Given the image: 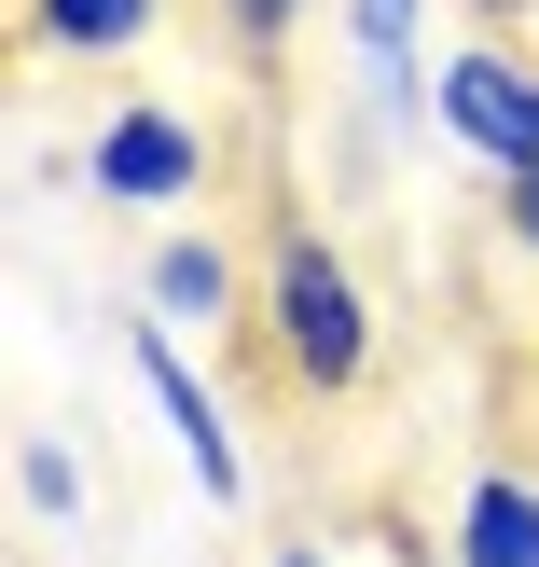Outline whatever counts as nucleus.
<instances>
[{
  "label": "nucleus",
  "mask_w": 539,
  "mask_h": 567,
  "mask_svg": "<svg viewBox=\"0 0 539 567\" xmlns=\"http://www.w3.org/2000/svg\"><path fill=\"white\" fill-rule=\"evenodd\" d=\"M291 14H304V0H221V28H236L249 55H263V42H291Z\"/></svg>",
  "instance_id": "obj_10"
},
{
  "label": "nucleus",
  "mask_w": 539,
  "mask_h": 567,
  "mask_svg": "<svg viewBox=\"0 0 539 567\" xmlns=\"http://www.w3.org/2000/svg\"><path fill=\"white\" fill-rule=\"evenodd\" d=\"M346 55L387 111H415V0H346Z\"/></svg>",
  "instance_id": "obj_8"
},
{
  "label": "nucleus",
  "mask_w": 539,
  "mask_h": 567,
  "mask_svg": "<svg viewBox=\"0 0 539 567\" xmlns=\"http://www.w3.org/2000/svg\"><path fill=\"white\" fill-rule=\"evenodd\" d=\"M263 332H277V374L304 402H360V374H374V291H360V264L319 221H291L263 249Z\"/></svg>",
  "instance_id": "obj_1"
},
{
  "label": "nucleus",
  "mask_w": 539,
  "mask_h": 567,
  "mask_svg": "<svg viewBox=\"0 0 539 567\" xmlns=\"http://www.w3.org/2000/svg\"><path fill=\"white\" fill-rule=\"evenodd\" d=\"M153 28H166V0H28L42 55H138Z\"/></svg>",
  "instance_id": "obj_7"
},
{
  "label": "nucleus",
  "mask_w": 539,
  "mask_h": 567,
  "mask_svg": "<svg viewBox=\"0 0 539 567\" xmlns=\"http://www.w3.org/2000/svg\"><path fill=\"white\" fill-rule=\"evenodd\" d=\"M14 485H28V513H55V526L83 513V457H70L55 430H28V443H14Z\"/></svg>",
  "instance_id": "obj_9"
},
{
  "label": "nucleus",
  "mask_w": 539,
  "mask_h": 567,
  "mask_svg": "<svg viewBox=\"0 0 539 567\" xmlns=\"http://www.w3.org/2000/svg\"><path fill=\"white\" fill-rule=\"evenodd\" d=\"M470 14H485V28H526V14H539V0H470Z\"/></svg>",
  "instance_id": "obj_12"
},
{
  "label": "nucleus",
  "mask_w": 539,
  "mask_h": 567,
  "mask_svg": "<svg viewBox=\"0 0 539 567\" xmlns=\"http://www.w3.org/2000/svg\"><path fill=\"white\" fill-rule=\"evenodd\" d=\"M277 567H332V540H291V554H277Z\"/></svg>",
  "instance_id": "obj_13"
},
{
  "label": "nucleus",
  "mask_w": 539,
  "mask_h": 567,
  "mask_svg": "<svg viewBox=\"0 0 539 567\" xmlns=\"http://www.w3.org/2000/svg\"><path fill=\"white\" fill-rule=\"evenodd\" d=\"M125 360H138V388H153V415H166V443L194 457V485H208V513H249V457H236V430H221V402H208V374L180 360V332L138 305L125 319Z\"/></svg>",
  "instance_id": "obj_3"
},
{
  "label": "nucleus",
  "mask_w": 539,
  "mask_h": 567,
  "mask_svg": "<svg viewBox=\"0 0 539 567\" xmlns=\"http://www.w3.org/2000/svg\"><path fill=\"white\" fill-rule=\"evenodd\" d=\"M457 567H539V485L526 471H470L457 485Z\"/></svg>",
  "instance_id": "obj_6"
},
{
  "label": "nucleus",
  "mask_w": 539,
  "mask_h": 567,
  "mask_svg": "<svg viewBox=\"0 0 539 567\" xmlns=\"http://www.w3.org/2000/svg\"><path fill=\"white\" fill-rule=\"evenodd\" d=\"M498 221H512V236L539 249V166H498Z\"/></svg>",
  "instance_id": "obj_11"
},
{
  "label": "nucleus",
  "mask_w": 539,
  "mask_h": 567,
  "mask_svg": "<svg viewBox=\"0 0 539 567\" xmlns=\"http://www.w3.org/2000/svg\"><path fill=\"white\" fill-rule=\"evenodd\" d=\"M83 181H97L111 208H180V194L208 181V138H194V111L125 97V111L97 125V153H83Z\"/></svg>",
  "instance_id": "obj_4"
},
{
  "label": "nucleus",
  "mask_w": 539,
  "mask_h": 567,
  "mask_svg": "<svg viewBox=\"0 0 539 567\" xmlns=\"http://www.w3.org/2000/svg\"><path fill=\"white\" fill-rule=\"evenodd\" d=\"M429 125L457 138L470 166H539V55L512 42H457L429 83Z\"/></svg>",
  "instance_id": "obj_2"
},
{
  "label": "nucleus",
  "mask_w": 539,
  "mask_h": 567,
  "mask_svg": "<svg viewBox=\"0 0 539 567\" xmlns=\"http://www.w3.org/2000/svg\"><path fill=\"white\" fill-rule=\"evenodd\" d=\"M138 291H153V319H166V332H221L236 305H263V291L236 277V249H221V236H166Z\"/></svg>",
  "instance_id": "obj_5"
}]
</instances>
